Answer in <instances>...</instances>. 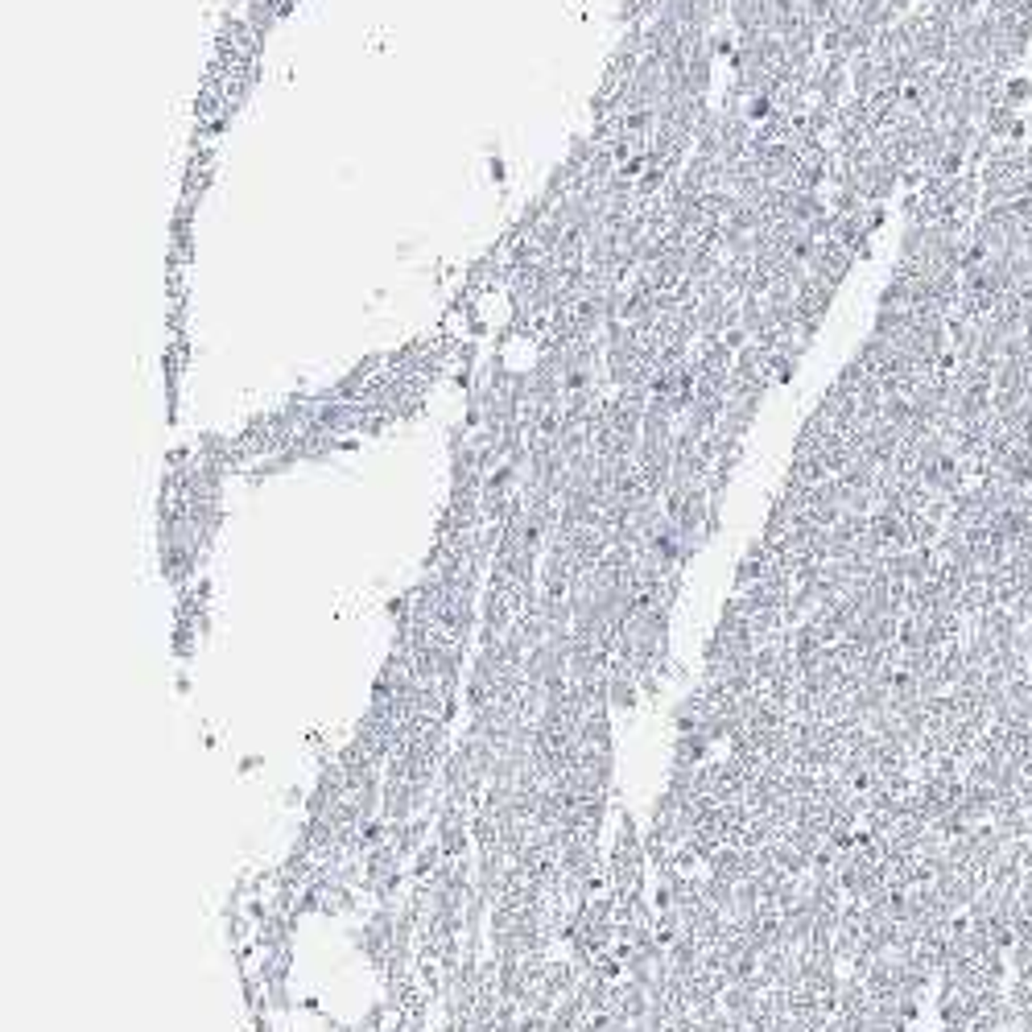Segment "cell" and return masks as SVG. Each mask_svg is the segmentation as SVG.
<instances>
[{"label":"cell","instance_id":"obj_1","mask_svg":"<svg viewBox=\"0 0 1032 1032\" xmlns=\"http://www.w3.org/2000/svg\"><path fill=\"white\" fill-rule=\"evenodd\" d=\"M1028 96H1032V83H1024V79H1016V83H1004V99H999V104H1004V108H1012V112H1016V108H1020V104H1024V99H1028Z\"/></svg>","mask_w":1032,"mask_h":1032}]
</instances>
